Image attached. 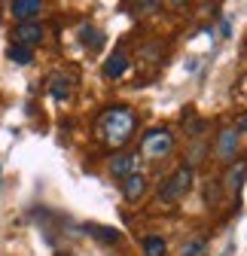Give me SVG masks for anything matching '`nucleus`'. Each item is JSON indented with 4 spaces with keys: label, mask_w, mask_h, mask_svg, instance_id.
<instances>
[{
    "label": "nucleus",
    "mask_w": 247,
    "mask_h": 256,
    "mask_svg": "<svg viewBox=\"0 0 247 256\" xmlns=\"http://www.w3.org/2000/svg\"><path fill=\"white\" fill-rule=\"evenodd\" d=\"M134 128H138V116H134L132 107H110V110H104L101 119H98V138H101L107 146L122 150V146L132 140Z\"/></svg>",
    "instance_id": "obj_1"
},
{
    "label": "nucleus",
    "mask_w": 247,
    "mask_h": 256,
    "mask_svg": "<svg viewBox=\"0 0 247 256\" xmlns=\"http://www.w3.org/2000/svg\"><path fill=\"white\" fill-rule=\"evenodd\" d=\"M190 189H192V168L180 165V168H177L162 186H159V202H165V204H177Z\"/></svg>",
    "instance_id": "obj_2"
},
{
    "label": "nucleus",
    "mask_w": 247,
    "mask_h": 256,
    "mask_svg": "<svg viewBox=\"0 0 247 256\" xmlns=\"http://www.w3.org/2000/svg\"><path fill=\"white\" fill-rule=\"evenodd\" d=\"M174 150V134L168 128H150V132L140 138V152L146 158H162Z\"/></svg>",
    "instance_id": "obj_3"
},
{
    "label": "nucleus",
    "mask_w": 247,
    "mask_h": 256,
    "mask_svg": "<svg viewBox=\"0 0 247 256\" xmlns=\"http://www.w3.org/2000/svg\"><path fill=\"white\" fill-rule=\"evenodd\" d=\"M43 37H46V30H43V24H40V22H22V24H16V30H12L16 46H24V49L37 46Z\"/></svg>",
    "instance_id": "obj_4"
},
{
    "label": "nucleus",
    "mask_w": 247,
    "mask_h": 256,
    "mask_svg": "<svg viewBox=\"0 0 247 256\" xmlns=\"http://www.w3.org/2000/svg\"><path fill=\"white\" fill-rule=\"evenodd\" d=\"M138 162H140V156H138L134 150H132V152H119V156H113V158H110V174L126 180L128 174H134Z\"/></svg>",
    "instance_id": "obj_5"
},
{
    "label": "nucleus",
    "mask_w": 247,
    "mask_h": 256,
    "mask_svg": "<svg viewBox=\"0 0 247 256\" xmlns=\"http://www.w3.org/2000/svg\"><path fill=\"white\" fill-rule=\"evenodd\" d=\"M244 180H247V162H235V165H229V171L223 177V186H226L229 196H238Z\"/></svg>",
    "instance_id": "obj_6"
},
{
    "label": "nucleus",
    "mask_w": 247,
    "mask_h": 256,
    "mask_svg": "<svg viewBox=\"0 0 247 256\" xmlns=\"http://www.w3.org/2000/svg\"><path fill=\"white\" fill-rule=\"evenodd\" d=\"M144 192H146V180H144V174H128L126 180H122V196H126V202H140L144 198Z\"/></svg>",
    "instance_id": "obj_7"
},
{
    "label": "nucleus",
    "mask_w": 247,
    "mask_h": 256,
    "mask_svg": "<svg viewBox=\"0 0 247 256\" xmlns=\"http://www.w3.org/2000/svg\"><path fill=\"white\" fill-rule=\"evenodd\" d=\"M40 10H43L40 0H12L10 4V12L18 18V24L22 22H34V16H40Z\"/></svg>",
    "instance_id": "obj_8"
},
{
    "label": "nucleus",
    "mask_w": 247,
    "mask_h": 256,
    "mask_svg": "<svg viewBox=\"0 0 247 256\" xmlns=\"http://www.w3.org/2000/svg\"><path fill=\"white\" fill-rule=\"evenodd\" d=\"M235 150H238V128H223L217 138V156L229 158V156H235Z\"/></svg>",
    "instance_id": "obj_9"
},
{
    "label": "nucleus",
    "mask_w": 247,
    "mask_h": 256,
    "mask_svg": "<svg viewBox=\"0 0 247 256\" xmlns=\"http://www.w3.org/2000/svg\"><path fill=\"white\" fill-rule=\"evenodd\" d=\"M128 70V58L122 55V52H116V55H110L107 58V64H104V74L110 76V80H119L122 74Z\"/></svg>",
    "instance_id": "obj_10"
},
{
    "label": "nucleus",
    "mask_w": 247,
    "mask_h": 256,
    "mask_svg": "<svg viewBox=\"0 0 247 256\" xmlns=\"http://www.w3.org/2000/svg\"><path fill=\"white\" fill-rule=\"evenodd\" d=\"M49 88H52V98L64 101L68 94H70V80H64V76H52V80H49Z\"/></svg>",
    "instance_id": "obj_11"
},
{
    "label": "nucleus",
    "mask_w": 247,
    "mask_h": 256,
    "mask_svg": "<svg viewBox=\"0 0 247 256\" xmlns=\"http://www.w3.org/2000/svg\"><path fill=\"white\" fill-rule=\"evenodd\" d=\"M6 58H10V61H16V64H30V61H34V52L12 43V46L6 49Z\"/></svg>",
    "instance_id": "obj_12"
},
{
    "label": "nucleus",
    "mask_w": 247,
    "mask_h": 256,
    "mask_svg": "<svg viewBox=\"0 0 247 256\" xmlns=\"http://www.w3.org/2000/svg\"><path fill=\"white\" fill-rule=\"evenodd\" d=\"M165 241H162V235H150L146 241H144V253L146 256H165Z\"/></svg>",
    "instance_id": "obj_13"
},
{
    "label": "nucleus",
    "mask_w": 247,
    "mask_h": 256,
    "mask_svg": "<svg viewBox=\"0 0 247 256\" xmlns=\"http://www.w3.org/2000/svg\"><path fill=\"white\" fill-rule=\"evenodd\" d=\"M180 256H204V241L202 238H192L186 247L180 250Z\"/></svg>",
    "instance_id": "obj_14"
},
{
    "label": "nucleus",
    "mask_w": 247,
    "mask_h": 256,
    "mask_svg": "<svg viewBox=\"0 0 247 256\" xmlns=\"http://www.w3.org/2000/svg\"><path fill=\"white\" fill-rule=\"evenodd\" d=\"M238 125H241V128H244V132H247V116H244V119H241V122H238Z\"/></svg>",
    "instance_id": "obj_15"
}]
</instances>
